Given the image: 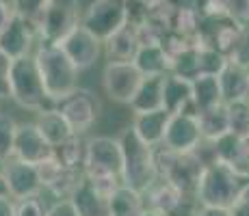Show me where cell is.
<instances>
[{"mask_svg": "<svg viewBox=\"0 0 249 216\" xmlns=\"http://www.w3.org/2000/svg\"><path fill=\"white\" fill-rule=\"evenodd\" d=\"M33 59L39 69L41 84L52 106H56L71 91L78 89L80 71L56 43H39V48L33 52Z\"/></svg>", "mask_w": 249, "mask_h": 216, "instance_id": "cell-1", "label": "cell"}, {"mask_svg": "<svg viewBox=\"0 0 249 216\" xmlns=\"http://www.w3.org/2000/svg\"><path fill=\"white\" fill-rule=\"evenodd\" d=\"M117 141H119V147H122V184L143 195L159 180L154 147H147L132 132L130 126L122 130Z\"/></svg>", "mask_w": 249, "mask_h": 216, "instance_id": "cell-2", "label": "cell"}, {"mask_svg": "<svg viewBox=\"0 0 249 216\" xmlns=\"http://www.w3.org/2000/svg\"><path fill=\"white\" fill-rule=\"evenodd\" d=\"M7 76H9V98L18 106H22L26 110H35V113L52 108L50 100H48V95L44 91V84H41V76H39V69H37L33 54L9 61Z\"/></svg>", "mask_w": 249, "mask_h": 216, "instance_id": "cell-3", "label": "cell"}, {"mask_svg": "<svg viewBox=\"0 0 249 216\" xmlns=\"http://www.w3.org/2000/svg\"><path fill=\"white\" fill-rule=\"evenodd\" d=\"M245 184L247 182L230 166L221 165V162H210V165L204 166L195 197H197L199 205H204V208L230 210Z\"/></svg>", "mask_w": 249, "mask_h": 216, "instance_id": "cell-4", "label": "cell"}, {"mask_svg": "<svg viewBox=\"0 0 249 216\" xmlns=\"http://www.w3.org/2000/svg\"><path fill=\"white\" fill-rule=\"evenodd\" d=\"M154 160H156V171H159L160 180L174 184L182 193L195 195L199 177H202L204 166H206L197 153L195 151L176 153V151L165 150V147H154Z\"/></svg>", "mask_w": 249, "mask_h": 216, "instance_id": "cell-5", "label": "cell"}, {"mask_svg": "<svg viewBox=\"0 0 249 216\" xmlns=\"http://www.w3.org/2000/svg\"><path fill=\"white\" fill-rule=\"evenodd\" d=\"M80 24V0H48L37 20V37L41 43H59Z\"/></svg>", "mask_w": 249, "mask_h": 216, "instance_id": "cell-6", "label": "cell"}, {"mask_svg": "<svg viewBox=\"0 0 249 216\" xmlns=\"http://www.w3.org/2000/svg\"><path fill=\"white\" fill-rule=\"evenodd\" d=\"M80 24L104 43L128 24V0H93L80 16Z\"/></svg>", "mask_w": 249, "mask_h": 216, "instance_id": "cell-7", "label": "cell"}, {"mask_svg": "<svg viewBox=\"0 0 249 216\" xmlns=\"http://www.w3.org/2000/svg\"><path fill=\"white\" fill-rule=\"evenodd\" d=\"M143 201L147 210H156L167 216H197L202 208L195 195L182 193L180 188L160 177L143 193Z\"/></svg>", "mask_w": 249, "mask_h": 216, "instance_id": "cell-8", "label": "cell"}, {"mask_svg": "<svg viewBox=\"0 0 249 216\" xmlns=\"http://www.w3.org/2000/svg\"><path fill=\"white\" fill-rule=\"evenodd\" d=\"M54 108L63 115L71 132L78 134V136L89 132L100 119V113H102V104H100L98 95L89 89H83V86L71 91L68 98L61 100Z\"/></svg>", "mask_w": 249, "mask_h": 216, "instance_id": "cell-9", "label": "cell"}, {"mask_svg": "<svg viewBox=\"0 0 249 216\" xmlns=\"http://www.w3.org/2000/svg\"><path fill=\"white\" fill-rule=\"evenodd\" d=\"M243 26L230 16H210L199 20V31H197V43L206 48H213L226 59L232 56L236 50L238 41H241Z\"/></svg>", "mask_w": 249, "mask_h": 216, "instance_id": "cell-10", "label": "cell"}, {"mask_svg": "<svg viewBox=\"0 0 249 216\" xmlns=\"http://www.w3.org/2000/svg\"><path fill=\"white\" fill-rule=\"evenodd\" d=\"M85 175H111L122 180V147L113 136H93L87 141Z\"/></svg>", "mask_w": 249, "mask_h": 216, "instance_id": "cell-11", "label": "cell"}, {"mask_svg": "<svg viewBox=\"0 0 249 216\" xmlns=\"http://www.w3.org/2000/svg\"><path fill=\"white\" fill-rule=\"evenodd\" d=\"M56 46L65 52V56L76 65L78 71H85V69H89V67H93L100 61V56L104 54V43L100 41L93 33H89L83 24L71 28Z\"/></svg>", "mask_w": 249, "mask_h": 216, "instance_id": "cell-12", "label": "cell"}, {"mask_svg": "<svg viewBox=\"0 0 249 216\" xmlns=\"http://www.w3.org/2000/svg\"><path fill=\"white\" fill-rule=\"evenodd\" d=\"M143 76L135 67V63H115L108 61L102 71V86L108 100L117 104H130L135 98Z\"/></svg>", "mask_w": 249, "mask_h": 216, "instance_id": "cell-13", "label": "cell"}, {"mask_svg": "<svg viewBox=\"0 0 249 216\" xmlns=\"http://www.w3.org/2000/svg\"><path fill=\"white\" fill-rule=\"evenodd\" d=\"M202 143V132L195 113H174L167 123L160 147L176 153H191Z\"/></svg>", "mask_w": 249, "mask_h": 216, "instance_id": "cell-14", "label": "cell"}, {"mask_svg": "<svg viewBox=\"0 0 249 216\" xmlns=\"http://www.w3.org/2000/svg\"><path fill=\"white\" fill-rule=\"evenodd\" d=\"M37 39V26L26 17L13 13V17L7 22V26L0 31V54L9 61L22 59L33 52Z\"/></svg>", "mask_w": 249, "mask_h": 216, "instance_id": "cell-15", "label": "cell"}, {"mask_svg": "<svg viewBox=\"0 0 249 216\" xmlns=\"http://www.w3.org/2000/svg\"><path fill=\"white\" fill-rule=\"evenodd\" d=\"M2 175H4V182H7L9 197H11L13 201L41 195V190H44L35 165H28V162L9 158L2 166Z\"/></svg>", "mask_w": 249, "mask_h": 216, "instance_id": "cell-16", "label": "cell"}, {"mask_svg": "<svg viewBox=\"0 0 249 216\" xmlns=\"http://www.w3.org/2000/svg\"><path fill=\"white\" fill-rule=\"evenodd\" d=\"M213 156L214 162L230 166L245 182H249V138L236 136L232 132L223 134L221 138L213 141Z\"/></svg>", "mask_w": 249, "mask_h": 216, "instance_id": "cell-17", "label": "cell"}, {"mask_svg": "<svg viewBox=\"0 0 249 216\" xmlns=\"http://www.w3.org/2000/svg\"><path fill=\"white\" fill-rule=\"evenodd\" d=\"M52 156V147L41 136L35 121L18 123L16 128V141H13V158L28 165H39L41 160Z\"/></svg>", "mask_w": 249, "mask_h": 216, "instance_id": "cell-18", "label": "cell"}, {"mask_svg": "<svg viewBox=\"0 0 249 216\" xmlns=\"http://www.w3.org/2000/svg\"><path fill=\"white\" fill-rule=\"evenodd\" d=\"M217 78H219V86H221L223 104L249 100V67L228 61L226 67L217 74Z\"/></svg>", "mask_w": 249, "mask_h": 216, "instance_id": "cell-19", "label": "cell"}, {"mask_svg": "<svg viewBox=\"0 0 249 216\" xmlns=\"http://www.w3.org/2000/svg\"><path fill=\"white\" fill-rule=\"evenodd\" d=\"M169 117L171 115L165 108L150 110V113H137V115H132L130 128L147 147H160Z\"/></svg>", "mask_w": 249, "mask_h": 216, "instance_id": "cell-20", "label": "cell"}, {"mask_svg": "<svg viewBox=\"0 0 249 216\" xmlns=\"http://www.w3.org/2000/svg\"><path fill=\"white\" fill-rule=\"evenodd\" d=\"M162 108L169 115L193 113V106H191V80L171 74V71L162 76Z\"/></svg>", "mask_w": 249, "mask_h": 216, "instance_id": "cell-21", "label": "cell"}, {"mask_svg": "<svg viewBox=\"0 0 249 216\" xmlns=\"http://www.w3.org/2000/svg\"><path fill=\"white\" fill-rule=\"evenodd\" d=\"M70 201L78 210V216H108V199L95 190L87 175H83V180L78 182Z\"/></svg>", "mask_w": 249, "mask_h": 216, "instance_id": "cell-22", "label": "cell"}, {"mask_svg": "<svg viewBox=\"0 0 249 216\" xmlns=\"http://www.w3.org/2000/svg\"><path fill=\"white\" fill-rule=\"evenodd\" d=\"M139 46L141 43H139L135 26L126 24L122 31H117L113 37L104 41V54L108 56V61H115V63H132Z\"/></svg>", "mask_w": 249, "mask_h": 216, "instance_id": "cell-23", "label": "cell"}, {"mask_svg": "<svg viewBox=\"0 0 249 216\" xmlns=\"http://www.w3.org/2000/svg\"><path fill=\"white\" fill-rule=\"evenodd\" d=\"M221 86L214 74H199L191 80V106L193 113H202L206 108H213L221 104Z\"/></svg>", "mask_w": 249, "mask_h": 216, "instance_id": "cell-24", "label": "cell"}, {"mask_svg": "<svg viewBox=\"0 0 249 216\" xmlns=\"http://www.w3.org/2000/svg\"><path fill=\"white\" fill-rule=\"evenodd\" d=\"M132 63L141 71L143 78H147V76H165L171 71V61L160 48V43H143V46H139Z\"/></svg>", "mask_w": 249, "mask_h": 216, "instance_id": "cell-25", "label": "cell"}, {"mask_svg": "<svg viewBox=\"0 0 249 216\" xmlns=\"http://www.w3.org/2000/svg\"><path fill=\"white\" fill-rule=\"evenodd\" d=\"M37 130L41 132V136L48 141V145L54 150L56 145H61L63 141H68L71 136V128L68 126V121L63 119V115L59 113L54 106L46 108L41 113H37V121H35Z\"/></svg>", "mask_w": 249, "mask_h": 216, "instance_id": "cell-26", "label": "cell"}, {"mask_svg": "<svg viewBox=\"0 0 249 216\" xmlns=\"http://www.w3.org/2000/svg\"><path fill=\"white\" fill-rule=\"evenodd\" d=\"M128 106H130L132 115L162 108V76H147V78H143L135 98H132V102Z\"/></svg>", "mask_w": 249, "mask_h": 216, "instance_id": "cell-27", "label": "cell"}, {"mask_svg": "<svg viewBox=\"0 0 249 216\" xmlns=\"http://www.w3.org/2000/svg\"><path fill=\"white\" fill-rule=\"evenodd\" d=\"M199 123V132H202V141H217L223 134L230 132V121H228V106L226 104H217L213 108H206L202 113H195Z\"/></svg>", "mask_w": 249, "mask_h": 216, "instance_id": "cell-28", "label": "cell"}, {"mask_svg": "<svg viewBox=\"0 0 249 216\" xmlns=\"http://www.w3.org/2000/svg\"><path fill=\"white\" fill-rule=\"evenodd\" d=\"M143 212H145L143 195L124 184L108 199V216H143Z\"/></svg>", "mask_w": 249, "mask_h": 216, "instance_id": "cell-29", "label": "cell"}, {"mask_svg": "<svg viewBox=\"0 0 249 216\" xmlns=\"http://www.w3.org/2000/svg\"><path fill=\"white\" fill-rule=\"evenodd\" d=\"M52 156L71 171L85 173V156H87V141L78 134H71L68 141H63L61 145H56L52 150Z\"/></svg>", "mask_w": 249, "mask_h": 216, "instance_id": "cell-30", "label": "cell"}, {"mask_svg": "<svg viewBox=\"0 0 249 216\" xmlns=\"http://www.w3.org/2000/svg\"><path fill=\"white\" fill-rule=\"evenodd\" d=\"M228 106V121H230V132L236 136L249 138V100L243 102H232Z\"/></svg>", "mask_w": 249, "mask_h": 216, "instance_id": "cell-31", "label": "cell"}, {"mask_svg": "<svg viewBox=\"0 0 249 216\" xmlns=\"http://www.w3.org/2000/svg\"><path fill=\"white\" fill-rule=\"evenodd\" d=\"M16 119L0 110V160L7 162L13 158V141H16Z\"/></svg>", "mask_w": 249, "mask_h": 216, "instance_id": "cell-32", "label": "cell"}, {"mask_svg": "<svg viewBox=\"0 0 249 216\" xmlns=\"http://www.w3.org/2000/svg\"><path fill=\"white\" fill-rule=\"evenodd\" d=\"M228 59L223 54H219L217 50L213 48H206L199 43V74H214L217 76L219 71L226 67Z\"/></svg>", "mask_w": 249, "mask_h": 216, "instance_id": "cell-33", "label": "cell"}, {"mask_svg": "<svg viewBox=\"0 0 249 216\" xmlns=\"http://www.w3.org/2000/svg\"><path fill=\"white\" fill-rule=\"evenodd\" d=\"M11 4H13V11H16L18 16L26 17V20H31L33 24H37L41 11L46 9L48 0H11Z\"/></svg>", "mask_w": 249, "mask_h": 216, "instance_id": "cell-34", "label": "cell"}, {"mask_svg": "<svg viewBox=\"0 0 249 216\" xmlns=\"http://www.w3.org/2000/svg\"><path fill=\"white\" fill-rule=\"evenodd\" d=\"M48 205L39 195L16 201V216H46Z\"/></svg>", "mask_w": 249, "mask_h": 216, "instance_id": "cell-35", "label": "cell"}, {"mask_svg": "<svg viewBox=\"0 0 249 216\" xmlns=\"http://www.w3.org/2000/svg\"><path fill=\"white\" fill-rule=\"evenodd\" d=\"M221 2L232 20H236L241 26L249 24V0H221Z\"/></svg>", "mask_w": 249, "mask_h": 216, "instance_id": "cell-36", "label": "cell"}, {"mask_svg": "<svg viewBox=\"0 0 249 216\" xmlns=\"http://www.w3.org/2000/svg\"><path fill=\"white\" fill-rule=\"evenodd\" d=\"M228 61H234V63L243 65V67H249V24L243 26V33H241V41H238L236 50L232 52Z\"/></svg>", "mask_w": 249, "mask_h": 216, "instance_id": "cell-37", "label": "cell"}, {"mask_svg": "<svg viewBox=\"0 0 249 216\" xmlns=\"http://www.w3.org/2000/svg\"><path fill=\"white\" fill-rule=\"evenodd\" d=\"M230 216H249V182L241 188L236 201L232 203V208L228 210Z\"/></svg>", "mask_w": 249, "mask_h": 216, "instance_id": "cell-38", "label": "cell"}, {"mask_svg": "<svg viewBox=\"0 0 249 216\" xmlns=\"http://www.w3.org/2000/svg\"><path fill=\"white\" fill-rule=\"evenodd\" d=\"M46 216H78V210L74 208L70 199H56L54 203L48 208Z\"/></svg>", "mask_w": 249, "mask_h": 216, "instance_id": "cell-39", "label": "cell"}, {"mask_svg": "<svg viewBox=\"0 0 249 216\" xmlns=\"http://www.w3.org/2000/svg\"><path fill=\"white\" fill-rule=\"evenodd\" d=\"M9 59L0 54V100L9 98Z\"/></svg>", "mask_w": 249, "mask_h": 216, "instance_id": "cell-40", "label": "cell"}, {"mask_svg": "<svg viewBox=\"0 0 249 216\" xmlns=\"http://www.w3.org/2000/svg\"><path fill=\"white\" fill-rule=\"evenodd\" d=\"M13 4L7 2V0H0V31H2L4 26H7V22L13 17Z\"/></svg>", "mask_w": 249, "mask_h": 216, "instance_id": "cell-41", "label": "cell"}, {"mask_svg": "<svg viewBox=\"0 0 249 216\" xmlns=\"http://www.w3.org/2000/svg\"><path fill=\"white\" fill-rule=\"evenodd\" d=\"M0 216H16V201L11 197H0Z\"/></svg>", "mask_w": 249, "mask_h": 216, "instance_id": "cell-42", "label": "cell"}, {"mask_svg": "<svg viewBox=\"0 0 249 216\" xmlns=\"http://www.w3.org/2000/svg\"><path fill=\"white\" fill-rule=\"evenodd\" d=\"M197 216H230L228 210H223V208H199V212Z\"/></svg>", "mask_w": 249, "mask_h": 216, "instance_id": "cell-43", "label": "cell"}, {"mask_svg": "<svg viewBox=\"0 0 249 216\" xmlns=\"http://www.w3.org/2000/svg\"><path fill=\"white\" fill-rule=\"evenodd\" d=\"M0 197H9V188H7V182H4L2 171H0Z\"/></svg>", "mask_w": 249, "mask_h": 216, "instance_id": "cell-44", "label": "cell"}, {"mask_svg": "<svg viewBox=\"0 0 249 216\" xmlns=\"http://www.w3.org/2000/svg\"><path fill=\"white\" fill-rule=\"evenodd\" d=\"M143 216H167V214L156 212V210H147V208H145V212H143Z\"/></svg>", "mask_w": 249, "mask_h": 216, "instance_id": "cell-45", "label": "cell"}, {"mask_svg": "<svg viewBox=\"0 0 249 216\" xmlns=\"http://www.w3.org/2000/svg\"><path fill=\"white\" fill-rule=\"evenodd\" d=\"M2 166H4V162H2V160H0V171H2Z\"/></svg>", "mask_w": 249, "mask_h": 216, "instance_id": "cell-46", "label": "cell"}, {"mask_svg": "<svg viewBox=\"0 0 249 216\" xmlns=\"http://www.w3.org/2000/svg\"><path fill=\"white\" fill-rule=\"evenodd\" d=\"M143 2H150V0H143Z\"/></svg>", "mask_w": 249, "mask_h": 216, "instance_id": "cell-47", "label": "cell"}, {"mask_svg": "<svg viewBox=\"0 0 249 216\" xmlns=\"http://www.w3.org/2000/svg\"><path fill=\"white\" fill-rule=\"evenodd\" d=\"M7 2H11V0H7Z\"/></svg>", "mask_w": 249, "mask_h": 216, "instance_id": "cell-48", "label": "cell"}]
</instances>
